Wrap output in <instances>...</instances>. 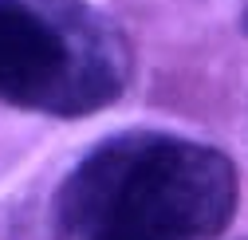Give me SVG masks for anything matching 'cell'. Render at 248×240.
<instances>
[{
    "label": "cell",
    "instance_id": "6da1fadb",
    "mask_svg": "<svg viewBox=\"0 0 248 240\" xmlns=\"http://www.w3.org/2000/svg\"><path fill=\"white\" fill-rule=\"evenodd\" d=\"M240 205L225 150L173 130H118L67 169L51 240H221Z\"/></svg>",
    "mask_w": 248,
    "mask_h": 240
},
{
    "label": "cell",
    "instance_id": "7a4b0ae2",
    "mask_svg": "<svg viewBox=\"0 0 248 240\" xmlns=\"http://www.w3.org/2000/svg\"><path fill=\"white\" fill-rule=\"evenodd\" d=\"M122 28L91 0H0V106L91 118L130 87Z\"/></svg>",
    "mask_w": 248,
    "mask_h": 240
},
{
    "label": "cell",
    "instance_id": "277c9868",
    "mask_svg": "<svg viewBox=\"0 0 248 240\" xmlns=\"http://www.w3.org/2000/svg\"><path fill=\"white\" fill-rule=\"evenodd\" d=\"M244 240H248V236H244Z\"/></svg>",
    "mask_w": 248,
    "mask_h": 240
},
{
    "label": "cell",
    "instance_id": "3957f363",
    "mask_svg": "<svg viewBox=\"0 0 248 240\" xmlns=\"http://www.w3.org/2000/svg\"><path fill=\"white\" fill-rule=\"evenodd\" d=\"M244 32H248V12H244Z\"/></svg>",
    "mask_w": 248,
    "mask_h": 240
}]
</instances>
